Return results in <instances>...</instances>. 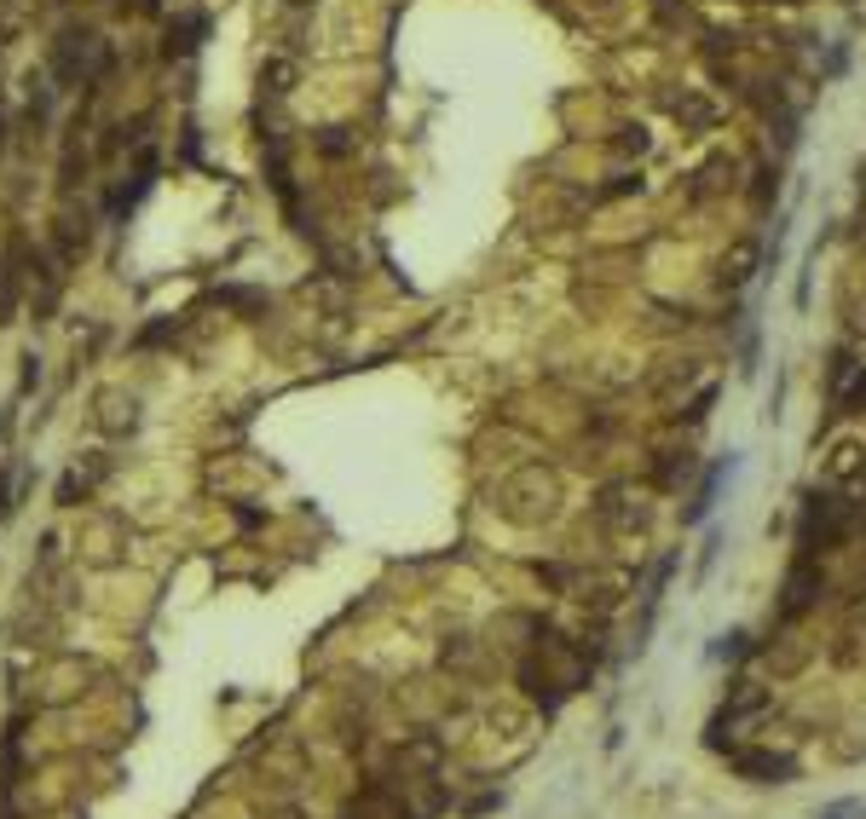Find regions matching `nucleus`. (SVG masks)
<instances>
[{
    "label": "nucleus",
    "instance_id": "obj_12",
    "mask_svg": "<svg viewBox=\"0 0 866 819\" xmlns=\"http://www.w3.org/2000/svg\"><path fill=\"white\" fill-rule=\"evenodd\" d=\"M688 479H693V450H688V444H681V450H676V444H671V450H659V462H653V485H659V490H681Z\"/></svg>",
    "mask_w": 866,
    "mask_h": 819
},
{
    "label": "nucleus",
    "instance_id": "obj_9",
    "mask_svg": "<svg viewBox=\"0 0 866 819\" xmlns=\"http://www.w3.org/2000/svg\"><path fill=\"white\" fill-rule=\"evenodd\" d=\"M671 116L681 121V128H699V133H711L716 121H722V105L711 93H699V87H681L676 98H671Z\"/></svg>",
    "mask_w": 866,
    "mask_h": 819
},
{
    "label": "nucleus",
    "instance_id": "obj_2",
    "mask_svg": "<svg viewBox=\"0 0 866 819\" xmlns=\"http://www.w3.org/2000/svg\"><path fill=\"white\" fill-rule=\"evenodd\" d=\"M497 514L509 520V525H543V520H555V514H560V474H555V467H543V462L509 474V479L497 485Z\"/></svg>",
    "mask_w": 866,
    "mask_h": 819
},
{
    "label": "nucleus",
    "instance_id": "obj_7",
    "mask_svg": "<svg viewBox=\"0 0 866 819\" xmlns=\"http://www.w3.org/2000/svg\"><path fill=\"white\" fill-rule=\"evenodd\" d=\"M826 658H832V669H866V606H855L850 618L838 624Z\"/></svg>",
    "mask_w": 866,
    "mask_h": 819
},
{
    "label": "nucleus",
    "instance_id": "obj_16",
    "mask_svg": "<svg viewBox=\"0 0 866 819\" xmlns=\"http://www.w3.org/2000/svg\"><path fill=\"white\" fill-rule=\"evenodd\" d=\"M295 7H300V0H295Z\"/></svg>",
    "mask_w": 866,
    "mask_h": 819
},
{
    "label": "nucleus",
    "instance_id": "obj_11",
    "mask_svg": "<svg viewBox=\"0 0 866 819\" xmlns=\"http://www.w3.org/2000/svg\"><path fill=\"white\" fill-rule=\"evenodd\" d=\"M734 174H739V162H734L728 151L704 156V162H699V174H693V191H688V202H711L716 191H728V186H734Z\"/></svg>",
    "mask_w": 866,
    "mask_h": 819
},
{
    "label": "nucleus",
    "instance_id": "obj_5",
    "mask_svg": "<svg viewBox=\"0 0 866 819\" xmlns=\"http://www.w3.org/2000/svg\"><path fill=\"white\" fill-rule=\"evenodd\" d=\"M769 704H774V692H769V687H757V681H734V687H728V704H722V715L711 722V745L734 739L739 727H751Z\"/></svg>",
    "mask_w": 866,
    "mask_h": 819
},
{
    "label": "nucleus",
    "instance_id": "obj_6",
    "mask_svg": "<svg viewBox=\"0 0 866 819\" xmlns=\"http://www.w3.org/2000/svg\"><path fill=\"white\" fill-rule=\"evenodd\" d=\"M734 768L751 785H792L797 780V762L785 750H734Z\"/></svg>",
    "mask_w": 866,
    "mask_h": 819
},
{
    "label": "nucleus",
    "instance_id": "obj_15",
    "mask_svg": "<svg viewBox=\"0 0 866 819\" xmlns=\"http://www.w3.org/2000/svg\"><path fill=\"white\" fill-rule=\"evenodd\" d=\"M618 151L624 156H648V128H618Z\"/></svg>",
    "mask_w": 866,
    "mask_h": 819
},
{
    "label": "nucleus",
    "instance_id": "obj_10",
    "mask_svg": "<svg viewBox=\"0 0 866 819\" xmlns=\"http://www.w3.org/2000/svg\"><path fill=\"white\" fill-rule=\"evenodd\" d=\"M826 485H832V490L866 485V444H855V439L832 444V456H826Z\"/></svg>",
    "mask_w": 866,
    "mask_h": 819
},
{
    "label": "nucleus",
    "instance_id": "obj_3",
    "mask_svg": "<svg viewBox=\"0 0 866 819\" xmlns=\"http://www.w3.org/2000/svg\"><path fill=\"white\" fill-rule=\"evenodd\" d=\"M595 525L607 531V537H641V531L653 525V502H648V490L630 485V479L601 485V497H595Z\"/></svg>",
    "mask_w": 866,
    "mask_h": 819
},
{
    "label": "nucleus",
    "instance_id": "obj_14",
    "mask_svg": "<svg viewBox=\"0 0 866 819\" xmlns=\"http://www.w3.org/2000/svg\"><path fill=\"white\" fill-rule=\"evenodd\" d=\"M843 312H850V330L855 335H866V277L850 289V300H843Z\"/></svg>",
    "mask_w": 866,
    "mask_h": 819
},
{
    "label": "nucleus",
    "instance_id": "obj_13",
    "mask_svg": "<svg viewBox=\"0 0 866 819\" xmlns=\"http://www.w3.org/2000/svg\"><path fill=\"white\" fill-rule=\"evenodd\" d=\"M803 664H809V646H797V634H785L780 646H769V669L774 675H797Z\"/></svg>",
    "mask_w": 866,
    "mask_h": 819
},
{
    "label": "nucleus",
    "instance_id": "obj_1",
    "mask_svg": "<svg viewBox=\"0 0 866 819\" xmlns=\"http://www.w3.org/2000/svg\"><path fill=\"white\" fill-rule=\"evenodd\" d=\"M861 531V502H843L832 485L826 490H809V502H803V520H797V548L809 560L832 555V548H843Z\"/></svg>",
    "mask_w": 866,
    "mask_h": 819
},
{
    "label": "nucleus",
    "instance_id": "obj_4",
    "mask_svg": "<svg viewBox=\"0 0 866 819\" xmlns=\"http://www.w3.org/2000/svg\"><path fill=\"white\" fill-rule=\"evenodd\" d=\"M820 601H826V571H820V560L797 555V560H792V571H785V589H780V624L809 618V612H815Z\"/></svg>",
    "mask_w": 866,
    "mask_h": 819
},
{
    "label": "nucleus",
    "instance_id": "obj_8",
    "mask_svg": "<svg viewBox=\"0 0 866 819\" xmlns=\"http://www.w3.org/2000/svg\"><path fill=\"white\" fill-rule=\"evenodd\" d=\"M757 260H762V242L757 237H739L734 249L716 260V283H722V289H745V283L757 277Z\"/></svg>",
    "mask_w": 866,
    "mask_h": 819
}]
</instances>
